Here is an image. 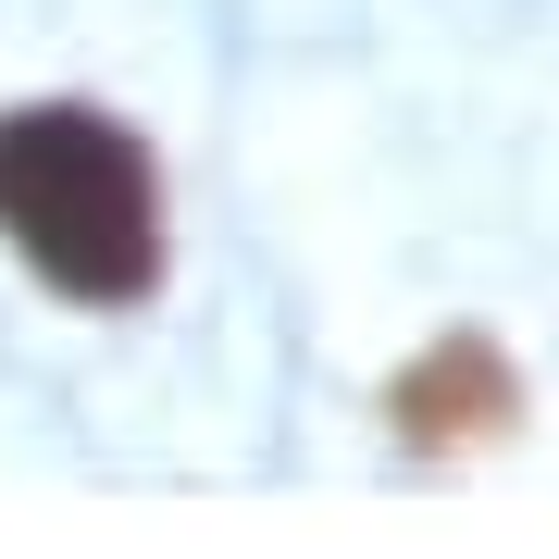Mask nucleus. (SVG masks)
<instances>
[{
  "instance_id": "nucleus-1",
  "label": "nucleus",
  "mask_w": 559,
  "mask_h": 559,
  "mask_svg": "<svg viewBox=\"0 0 559 559\" xmlns=\"http://www.w3.org/2000/svg\"><path fill=\"white\" fill-rule=\"evenodd\" d=\"M0 249L50 274L75 311H124L162 286V175L112 112L38 100L0 112Z\"/></svg>"
},
{
  "instance_id": "nucleus-2",
  "label": "nucleus",
  "mask_w": 559,
  "mask_h": 559,
  "mask_svg": "<svg viewBox=\"0 0 559 559\" xmlns=\"http://www.w3.org/2000/svg\"><path fill=\"white\" fill-rule=\"evenodd\" d=\"M399 436L411 448H485V436H510V411H522V385H510V360L485 348V336H448V348H423L411 373H399Z\"/></svg>"
}]
</instances>
